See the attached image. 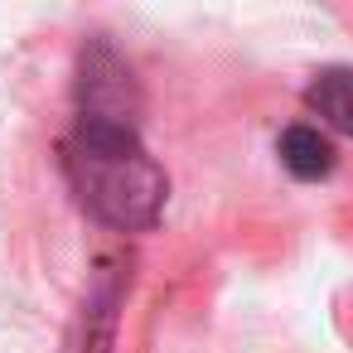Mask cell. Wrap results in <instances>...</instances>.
Wrapping results in <instances>:
<instances>
[{
  "instance_id": "3",
  "label": "cell",
  "mask_w": 353,
  "mask_h": 353,
  "mask_svg": "<svg viewBox=\"0 0 353 353\" xmlns=\"http://www.w3.org/2000/svg\"><path fill=\"white\" fill-rule=\"evenodd\" d=\"M117 305H121V276H102L88 290V300H83V310L68 329V353H112Z\"/></svg>"
},
{
  "instance_id": "4",
  "label": "cell",
  "mask_w": 353,
  "mask_h": 353,
  "mask_svg": "<svg viewBox=\"0 0 353 353\" xmlns=\"http://www.w3.org/2000/svg\"><path fill=\"white\" fill-rule=\"evenodd\" d=\"M276 150H281V165L295 179H324L334 170V145L314 126H285L281 141H276Z\"/></svg>"
},
{
  "instance_id": "1",
  "label": "cell",
  "mask_w": 353,
  "mask_h": 353,
  "mask_svg": "<svg viewBox=\"0 0 353 353\" xmlns=\"http://www.w3.org/2000/svg\"><path fill=\"white\" fill-rule=\"evenodd\" d=\"M63 174H68L78 203L117 232L150 228L170 199V179L155 165V155L141 145L131 121L78 117V126L63 145Z\"/></svg>"
},
{
  "instance_id": "5",
  "label": "cell",
  "mask_w": 353,
  "mask_h": 353,
  "mask_svg": "<svg viewBox=\"0 0 353 353\" xmlns=\"http://www.w3.org/2000/svg\"><path fill=\"white\" fill-rule=\"evenodd\" d=\"M310 112H319L334 131L353 136V68H319L314 83L305 88Z\"/></svg>"
},
{
  "instance_id": "2",
  "label": "cell",
  "mask_w": 353,
  "mask_h": 353,
  "mask_svg": "<svg viewBox=\"0 0 353 353\" xmlns=\"http://www.w3.org/2000/svg\"><path fill=\"white\" fill-rule=\"evenodd\" d=\"M78 97H83V117L131 121V112H136V83H131V68H126L112 49L97 44L92 54H83ZM131 126H136V121H131Z\"/></svg>"
}]
</instances>
